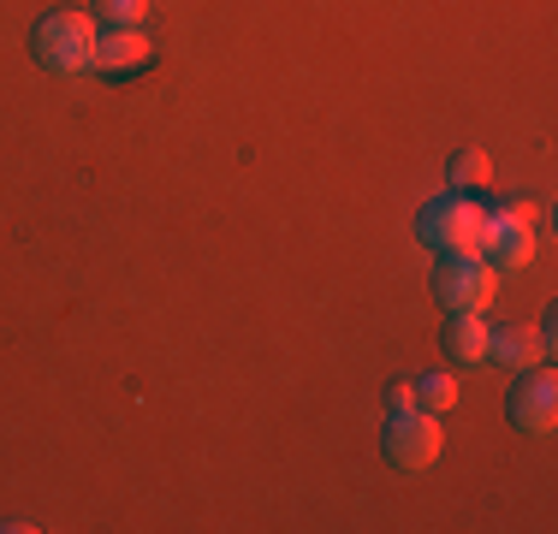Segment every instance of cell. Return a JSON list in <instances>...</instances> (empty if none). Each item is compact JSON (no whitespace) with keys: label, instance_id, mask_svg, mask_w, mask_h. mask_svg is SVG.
<instances>
[{"label":"cell","instance_id":"obj_6","mask_svg":"<svg viewBox=\"0 0 558 534\" xmlns=\"http://www.w3.org/2000/svg\"><path fill=\"white\" fill-rule=\"evenodd\" d=\"M505 416H511V427H523V434H553V422H558V380L547 368H523V374H517V386L505 392Z\"/></svg>","mask_w":558,"mask_h":534},{"label":"cell","instance_id":"obj_8","mask_svg":"<svg viewBox=\"0 0 558 534\" xmlns=\"http://www.w3.org/2000/svg\"><path fill=\"white\" fill-rule=\"evenodd\" d=\"M541 356H547V339H541V327H494L487 332V363L523 374V368H541Z\"/></svg>","mask_w":558,"mask_h":534},{"label":"cell","instance_id":"obj_4","mask_svg":"<svg viewBox=\"0 0 558 534\" xmlns=\"http://www.w3.org/2000/svg\"><path fill=\"white\" fill-rule=\"evenodd\" d=\"M434 298H440L451 315H463V310L487 315V310H494V298H499V267L487 256H440Z\"/></svg>","mask_w":558,"mask_h":534},{"label":"cell","instance_id":"obj_12","mask_svg":"<svg viewBox=\"0 0 558 534\" xmlns=\"http://www.w3.org/2000/svg\"><path fill=\"white\" fill-rule=\"evenodd\" d=\"M143 12H149V0H96V19L108 24V31H125V24H143Z\"/></svg>","mask_w":558,"mask_h":534},{"label":"cell","instance_id":"obj_9","mask_svg":"<svg viewBox=\"0 0 558 534\" xmlns=\"http://www.w3.org/2000/svg\"><path fill=\"white\" fill-rule=\"evenodd\" d=\"M487 315H475V310H463V315H451V327H446V356L451 363H487Z\"/></svg>","mask_w":558,"mask_h":534},{"label":"cell","instance_id":"obj_11","mask_svg":"<svg viewBox=\"0 0 558 534\" xmlns=\"http://www.w3.org/2000/svg\"><path fill=\"white\" fill-rule=\"evenodd\" d=\"M416 404L422 410H434V416H446L451 404H458V380H451V374H440V368H428V374H416Z\"/></svg>","mask_w":558,"mask_h":534},{"label":"cell","instance_id":"obj_3","mask_svg":"<svg viewBox=\"0 0 558 534\" xmlns=\"http://www.w3.org/2000/svg\"><path fill=\"white\" fill-rule=\"evenodd\" d=\"M380 451L398 463V470H434L446 451V427L434 410L410 404V410H387V427H380Z\"/></svg>","mask_w":558,"mask_h":534},{"label":"cell","instance_id":"obj_1","mask_svg":"<svg viewBox=\"0 0 558 534\" xmlns=\"http://www.w3.org/2000/svg\"><path fill=\"white\" fill-rule=\"evenodd\" d=\"M96 19L84 12H43L31 24V53L48 72H89L96 65Z\"/></svg>","mask_w":558,"mask_h":534},{"label":"cell","instance_id":"obj_2","mask_svg":"<svg viewBox=\"0 0 558 534\" xmlns=\"http://www.w3.org/2000/svg\"><path fill=\"white\" fill-rule=\"evenodd\" d=\"M482 232H487V208L463 191L434 196L422 208V244L440 250V256H482Z\"/></svg>","mask_w":558,"mask_h":534},{"label":"cell","instance_id":"obj_10","mask_svg":"<svg viewBox=\"0 0 558 534\" xmlns=\"http://www.w3.org/2000/svg\"><path fill=\"white\" fill-rule=\"evenodd\" d=\"M446 179H451V191L470 196V191H482V184L494 179V160H487L482 149H458V155H451V167H446Z\"/></svg>","mask_w":558,"mask_h":534},{"label":"cell","instance_id":"obj_7","mask_svg":"<svg viewBox=\"0 0 558 534\" xmlns=\"http://www.w3.org/2000/svg\"><path fill=\"white\" fill-rule=\"evenodd\" d=\"M149 60H155V43L143 36V24H125V31H101L96 36V72H108V77L143 72Z\"/></svg>","mask_w":558,"mask_h":534},{"label":"cell","instance_id":"obj_13","mask_svg":"<svg viewBox=\"0 0 558 534\" xmlns=\"http://www.w3.org/2000/svg\"><path fill=\"white\" fill-rule=\"evenodd\" d=\"M410 404H416V386H410V380H398L392 392H387V410H410Z\"/></svg>","mask_w":558,"mask_h":534},{"label":"cell","instance_id":"obj_5","mask_svg":"<svg viewBox=\"0 0 558 534\" xmlns=\"http://www.w3.org/2000/svg\"><path fill=\"white\" fill-rule=\"evenodd\" d=\"M482 256L499 267H529L535 262V214L529 208H487V232H482Z\"/></svg>","mask_w":558,"mask_h":534}]
</instances>
